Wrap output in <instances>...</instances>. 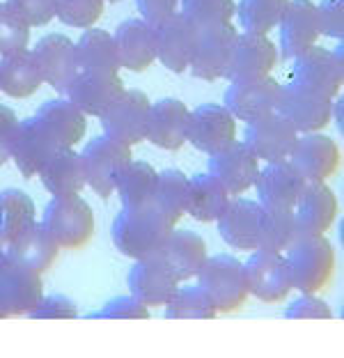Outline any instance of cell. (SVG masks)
<instances>
[{"label": "cell", "mask_w": 344, "mask_h": 358, "mask_svg": "<svg viewBox=\"0 0 344 358\" xmlns=\"http://www.w3.org/2000/svg\"><path fill=\"white\" fill-rule=\"evenodd\" d=\"M292 289L317 294L329 289L335 273V250L326 234H299L285 250Z\"/></svg>", "instance_id": "1"}, {"label": "cell", "mask_w": 344, "mask_h": 358, "mask_svg": "<svg viewBox=\"0 0 344 358\" xmlns=\"http://www.w3.org/2000/svg\"><path fill=\"white\" fill-rule=\"evenodd\" d=\"M172 225L163 218L154 205L124 209L113 223V243L122 255L131 259H147L159 255L163 241L168 239Z\"/></svg>", "instance_id": "2"}, {"label": "cell", "mask_w": 344, "mask_h": 358, "mask_svg": "<svg viewBox=\"0 0 344 358\" xmlns=\"http://www.w3.org/2000/svg\"><path fill=\"white\" fill-rule=\"evenodd\" d=\"M44 230L64 250H83L94 237V211L80 195H60L44 209Z\"/></svg>", "instance_id": "3"}, {"label": "cell", "mask_w": 344, "mask_h": 358, "mask_svg": "<svg viewBox=\"0 0 344 358\" xmlns=\"http://www.w3.org/2000/svg\"><path fill=\"white\" fill-rule=\"evenodd\" d=\"M195 278H198V287L216 308V313L223 315L241 310L250 294L245 285L243 264L232 255L207 257Z\"/></svg>", "instance_id": "4"}, {"label": "cell", "mask_w": 344, "mask_h": 358, "mask_svg": "<svg viewBox=\"0 0 344 358\" xmlns=\"http://www.w3.org/2000/svg\"><path fill=\"white\" fill-rule=\"evenodd\" d=\"M292 64V85L308 90V92L319 96H333L340 94L344 83V69H342V46L338 51H329L322 46H308L306 51L294 55Z\"/></svg>", "instance_id": "5"}, {"label": "cell", "mask_w": 344, "mask_h": 358, "mask_svg": "<svg viewBox=\"0 0 344 358\" xmlns=\"http://www.w3.org/2000/svg\"><path fill=\"white\" fill-rule=\"evenodd\" d=\"M131 157V148L124 143L115 141L110 136L92 138L85 150L80 152V164H83L85 184H89L101 200H108L115 193V184Z\"/></svg>", "instance_id": "6"}, {"label": "cell", "mask_w": 344, "mask_h": 358, "mask_svg": "<svg viewBox=\"0 0 344 358\" xmlns=\"http://www.w3.org/2000/svg\"><path fill=\"white\" fill-rule=\"evenodd\" d=\"M236 35L239 32H236L232 23H216V26L198 28L191 64H188L191 74L200 80H209V83L225 78Z\"/></svg>", "instance_id": "7"}, {"label": "cell", "mask_w": 344, "mask_h": 358, "mask_svg": "<svg viewBox=\"0 0 344 358\" xmlns=\"http://www.w3.org/2000/svg\"><path fill=\"white\" fill-rule=\"evenodd\" d=\"M150 108L152 101L145 92L124 90L120 99L99 117L106 136L129 145V148L143 143L147 138V124H150Z\"/></svg>", "instance_id": "8"}, {"label": "cell", "mask_w": 344, "mask_h": 358, "mask_svg": "<svg viewBox=\"0 0 344 358\" xmlns=\"http://www.w3.org/2000/svg\"><path fill=\"white\" fill-rule=\"evenodd\" d=\"M243 275L248 292L264 303H280L292 292L289 266L285 253L255 248L248 262L243 264Z\"/></svg>", "instance_id": "9"}, {"label": "cell", "mask_w": 344, "mask_h": 358, "mask_svg": "<svg viewBox=\"0 0 344 358\" xmlns=\"http://www.w3.org/2000/svg\"><path fill=\"white\" fill-rule=\"evenodd\" d=\"M296 141H299V131L278 110L248 122V129H245V138H243L245 148L255 154L259 161H266V164H278V161L289 159Z\"/></svg>", "instance_id": "10"}, {"label": "cell", "mask_w": 344, "mask_h": 358, "mask_svg": "<svg viewBox=\"0 0 344 358\" xmlns=\"http://www.w3.org/2000/svg\"><path fill=\"white\" fill-rule=\"evenodd\" d=\"M236 141V117L225 106L202 103L188 113L186 143H191L198 152L216 154L229 148Z\"/></svg>", "instance_id": "11"}, {"label": "cell", "mask_w": 344, "mask_h": 358, "mask_svg": "<svg viewBox=\"0 0 344 358\" xmlns=\"http://www.w3.org/2000/svg\"><path fill=\"white\" fill-rule=\"evenodd\" d=\"M280 90L282 85L271 74L261 78L229 80V87L225 92V108L236 120L252 122L275 110Z\"/></svg>", "instance_id": "12"}, {"label": "cell", "mask_w": 344, "mask_h": 358, "mask_svg": "<svg viewBox=\"0 0 344 358\" xmlns=\"http://www.w3.org/2000/svg\"><path fill=\"white\" fill-rule=\"evenodd\" d=\"M259 159L252 154L245 143L234 141L229 148L211 154L209 159V175L223 186V189L236 198L252 189L259 177Z\"/></svg>", "instance_id": "13"}, {"label": "cell", "mask_w": 344, "mask_h": 358, "mask_svg": "<svg viewBox=\"0 0 344 358\" xmlns=\"http://www.w3.org/2000/svg\"><path fill=\"white\" fill-rule=\"evenodd\" d=\"M333 99L308 92V90L282 85L280 99L275 110L292 122L299 134H315L331 124L333 120Z\"/></svg>", "instance_id": "14"}, {"label": "cell", "mask_w": 344, "mask_h": 358, "mask_svg": "<svg viewBox=\"0 0 344 358\" xmlns=\"http://www.w3.org/2000/svg\"><path fill=\"white\" fill-rule=\"evenodd\" d=\"M275 64H278V48L268 39V35L239 32L232 48V55H229L225 78L229 80L261 78L271 74Z\"/></svg>", "instance_id": "15"}, {"label": "cell", "mask_w": 344, "mask_h": 358, "mask_svg": "<svg viewBox=\"0 0 344 358\" xmlns=\"http://www.w3.org/2000/svg\"><path fill=\"white\" fill-rule=\"evenodd\" d=\"M127 85L120 74L101 76V74H83L78 71L64 87L67 99L87 117H101L110 106L120 99Z\"/></svg>", "instance_id": "16"}, {"label": "cell", "mask_w": 344, "mask_h": 358, "mask_svg": "<svg viewBox=\"0 0 344 358\" xmlns=\"http://www.w3.org/2000/svg\"><path fill=\"white\" fill-rule=\"evenodd\" d=\"M154 30H157V60H161L163 67L172 74L188 71L198 28L182 12H175L159 26H154Z\"/></svg>", "instance_id": "17"}, {"label": "cell", "mask_w": 344, "mask_h": 358, "mask_svg": "<svg viewBox=\"0 0 344 358\" xmlns=\"http://www.w3.org/2000/svg\"><path fill=\"white\" fill-rule=\"evenodd\" d=\"M289 161L306 177V182H329L340 168V148L329 136L299 134Z\"/></svg>", "instance_id": "18"}, {"label": "cell", "mask_w": 344, "mask_h": 358, "mask_svg": "<svg viewBox=\"0 0 344 358\" xmlns=\"http://www.w3.org/2000/svg\"><path fill=\"white\" fill-rule=\"evenodd\" d=\"M306 184V177L299 173V168L289 159L268 164L264 170H259L255 182L259 205L266 209H294Z\"/></svg>", "instance_id": "19"}, {"label": "cell", "mask_w": 344, "mask_h": 358, "mask_svg": "<svg viewBox=\"0 0 344 358\" xmlns=\"http://www.w3.org/2000/svg\"><path fill=\"white\" fill-rule=\"evenodd\" d=\"M3 250H5L7 262L23 266L35 273L48 271V268L57 262V255H60V246L48 237L44 225L37 221H32L28 227H23Z\"/></svg>", "instance_id": "20"}, {"label": "cell", "mask_w": 344, "mask_h": 358, "mask_svg": "<svg viewBox=\"0 0 344 358\" xmlns=\"http://www.w3.org/2000/svg\"><path fill=\"white\" fill-rule=\"evenodd\" d=\"M115 46H117L122 69L147 71L157 62V30L143 19H129L115 30Z\"/></svg>", "instance_id": "21"}, {"label": "cell", "mask_w": 344, "mask_h": 358, "mask_svg": "<svg viewBox=\"0 0 344 358\" xmlns=\"http://www.w3.org/2000/svg\"><path fill=\"white\" fill-rule=\"evenodd\" d=\"M35 62L39 67L44 83H48L57 92H64V87L69 85V80L78 74L76 67V51H73V42L64 35H46L37 42Z\"/></svg>", "instance_id": "22"}, {"label": "cell", "mask_w": 344, "mask_h": 358, "mask_svg": "<svg viewBox=\"0 0 344 358\" xmlns=\"http://www.w3.org/2000/svg\"><path fill=\"white\" fill-rule=\"evenodd\" d=\"M338 198L326 182H308L294 207L301 234H326L338 218Z\"/></svg>", "instance_id": "23"}, {"label": "cell", "mask_w": 344, "mask_h": 358, "mask_svg": "<svg viewBox=\"0 0 344 358\" xmlns=\"http://www.w3.org/2000/svg\"><path fill=\"white\" fill-rule=\"evenodd\" d=\"M159 257L179 282H186L198 275L204 259L209 257L207 241L191 230H175L172 227L168 239L163 241L159 250Z\"/></svg>", "instance_id": "24"}, {"label": "cell", "mask_w": 344, "mask_h": 358, "mask_svg": "<svg viewBox=\"0 0 344 358\" xmlns=\"http://www.w3.org/2000/svg\"><path fill=\"white\" fill-rule=\"evenodd\" d=\"M188 106L182 99H161L152 103L150 108V124H147V138L154 148L177 152L186 143L188 129Z\"/></svg>", "instance_id": "25"}, {"label": "cell", "mask_w": 344, "mask_h": 358, "mask_svg": "<svg viewBox=\"0 0 344 358\" xmlns=\"http://www.w3.org/2000/svg\"><path fill=\"white\" fill-rule=\"evenodd\" d=\"M55 152H57V145L51 141V136L37 124L35 117L23 120V122L19 120V127H16V134L12 141L10 159L16 164V168H19V173L23 177L26 179L37 177L42 166Z\"/></svg>", "instance_id": "26"}, {"label": "cell", "mask_w": 344, "mask_h": 358, "mask_svg": "<svg viewBox=\"0 0 344 358\" xmlns=\"http://www.w3.org/2000/svg\"><path fill=\"white\" fill-rule=\"evenodd\" d=\"M261 205L255 200L232 198L223 216L218 218V232L223 241L234 250H255L259 239Z\"/></svg>", "instance_id": "27"}, {"label": "cell", "mask_w": 344, "mask_h": 358, "mask_svg": "<svg viewBox=\"0 0 344 358\" xmlns=\"http://www.w3.org/2000/svg\"><path fill=\"white\" fill-rule=\"evenodd\" d=\"M131 296H136L147 308L166 306L170 296L179 287V280L168 271V266L161 262L159 255L138 259L136 266L129 273Z\"/></svg>", "instance_id": "28"}, {"label": "cell", "mask_w": 344, "mask_h": 358, "mask_svg": "<svg viewBox=\"0 0 344 358\" xmlns=\"http://www.w3.org/2000/svg\"><path fill=\"white\" fill-rule=\"evenodd\" d=\"M280 44L285 58H294L308 46L317 44L319 23H317V5L313 0H289L280 19Z\"/></svg>", "instance_id": "29"}, {"label": "cell", "mask_w": 344, "mask_h": 358, "mask_svg": "<svg viewBox=\"0 0 344 358\" xmlns=\"http://www.w3.org/2000/svg\"><path fill=\"white\" fill-rule=\"evenodd\" d=\"M37 124L51 136L57 150L76 148L85 138L87 131V115H83L69 99H53L46 101L37 110Z\"/></svg>", "instance_id": "30"}, {"label": "cell", "mask_w": 344, "mask_h": 358, "mask_svg": "<svg viewBox=\"0 0 344 358\" xmlns=\"http://www.w3.org/2000/svg\"><path fill=\"white\" fill-rule=\"evenodd\" d=\"M73 51H76V67L83 74H120L122 64L117 46H115L113 35H108L106 30H96L94 26L87 28L73 44Z\"/></svg>", "instance_id": "31"}, {"label": "cell", "mask_w": 344, "mask_h": 358, "mask_svg": "<svg viewBox=\"0 0 344 358\" xmlns=\"http://www.w3.org/2000/svg\"><path fill=\"white\" fill-rule=\"evenodd\" d=\"M0 289H3L12 317L30 315L39 303V299L44 296L42 273L7 262L0 271Z\"/></svg>", "instance_id": "32"}, {"label": "cell", "mask_w": 344, "mask_h": 358, "mask_svg": "<svg viewBox=\"0 0 344 358\" xmlns=\"http://www.w3.org/2000/svg\"><path fill=\"white\" fill-rule=\"evenodd\" d=\"M42 186L53 195H76L83 191L85 186V175H83V164H80V154L73 152V148L57 150L51 159L42 166L37 173Z\"/></svg>", "instance_id": "33"}, {"label": "cell", "mask_w": 344, "mask_h": 358, "mask_svg": "<svg viewBox=\"0 0 344 358\" xmlns=\"http://www.w3.org/2000/svg\"><path fill=\"white\" fill-rule=\"evenodd\" d=\"M42 85L44 78L39 74L32 51L23 48L19 53L3 55V60H0V92L10 94L14 99H26Z\"/></svg>", "instance_id": "34"}, {"label": "cell", "mask_w": 344, "mask_h": 358, "mask_svg": "<svg viewBox=\"0 0 344 358\" xmlns=\"http://www.w3.org/2000/svg\"><path fill=\"white\" fill-rule=\"evenodd\" d=\"M229 195L209 173L188 177V205L186 214H191L200 223H216L227 209Z\"/></svg>", "instance_id": "35"}, {"label": "cell", "mask_w": 344, "mask_h": 358, "mask_svg": "<svg viewBox=\"0 0 344 358\" xmlns=\"http://www.w3.org/2000/svg\"><path fill=\"white\" fill-rule=\"evenodd\" d=\"M152 205L172 227H177V223L186 216L188 205V177L182 170L168 168L159 173Z\"/></svg>", "instance_id": "36"}, {"label": "cell", "mask_w": 344, "mask_h": 358, "mask_svg": "<svg viewBox=\"0 0 344 358\" xmlns=\"http://www.w3.org/2000/svg\"><path fill=\"white\" fill-rule=\"evenodd\" d=\"M157 177L159 173L150 164L131 159L129 164L122 168L117 184H115V191L120 195L122 207L136 209V207L152 205L154 189H157Z\"/></svg>", "instance_id": "37"}, {"label": "cell", "mask_w": 344, "mask_h": 358, "mask_svg": "<svg viewBox=\"0 0 344 358\" xmlns=\"http://www.w3.org/2000/svg\"><path fill=\"white\" fill-rule=\"evenodd\" d=\"M299 225L294 218V209H266L261 207L259 216V239L257 248L285 253L299 237Z\"/></svg>", "instance_id": "38"}, {"label": "cell", "mask_w": 344, "mask_h": 358, "mask_svg": "<svg viewBox=\"0 0 344 358\" xmlns=\"http://www.w3.org/2000/svg\"><path fill=\"white\" fill-rule=\"evenodd\" d=\"M35 221V202L21 189L0 191V248Z\"/></svg>", "instance_id": "39"}, {"label": "cell", "mask_w": 344, "mask_h": 358, "mask_svg": "<svg viewBox=\"0 0 344 358\" xmlns=\"http://www.w3.org/2000/svg\"><path fill=\"white\" fill-rule=\"evenodd\" d=\"M289 0H241L236 7L243 32L268 35L280 23Z\"/></svg>", "instance_id": "40"}, {"label": "cell", "mask_w": 344, "mask_h": 358, "mask_svg": "<svg viewBox=\"0 0 344 358\" xmlns=\"http://www.w3.org/2000/svg\"><path fill=\"white\" fill-rule=\"evenodd\" d=\"M216 315V308L211 306V301L198 285L177 287V292L166 303L168 320H214Z\"/></svg>", "instance_id": "41"}, {"label": "cell", "mask_w": 344, "mask_h": 358, "mask_svg": "<svg viewBox=\"0 0 344 358\" xmlns=\"http://www.w3.org/2000/svg\"><path fill=\"white\" fill-rule=\"evenodd\" d=\"M182 14L195 28L232 23L236 3L234 0H182Z\"/></svg>", "instance_id": "42"}, {"label": "cell", "mask_w": 344, "mask_h": 358, "mask_svg": "<svg viewBox=\"0 0 344 358\" xmlns=\"http://www.w3.org/2000/svg\"><path fill=\"white\" fill-rule=\"evenodd\" d=\"M106 0H55V19L64 26L87 30L101 19Z\"/></svg>", "instance_id": "43"}, {"label": "cell", "mask_w": 344, "mask_h": 358, "mask_svg": "<svg viewBox=\"0 0 344 358\" xmlns=\"http://www.w3.org/2000/svg\"><path fill=\"white\" fill-rule=\"evenodd\" d=\"M30 26L7 3H0V58L28 48Z\"/></svg>", "instance_id": "44"}, {"label": "cell", "mask_w": 344, "mask_h": 358, "mask_svg": "<svg viewBox=\"0 0 344 358\" xmlns=\"http://www.w3.org/2000/svg\"><path fill=\"white\" fill-rule=\"evenodd\" d=\"M7 5L32 28L46 26L55 19V0H7Z\"/></svg>", "instance_id": "45"}, {"label": "cell", "mask_w": 344, "mask_h": 358, "mask_svg": "<svg viewBox=\"0 0 344 358\" xmlns=\"http://www.w3.org/2000/svg\"><path fill=\"white\" fill-rule=\"evenodd\" d=\"M78 315L76 303L69 296L53 294V296H42L35 310L30 313L32 320H73Z\"/></svg>", "instance_id": "46"}, {"label": "cell", "mask_w": 344, "mask_h": 358, "mask_svg": "<svg viewBox=\"0 0 344 358\" xmlns=\"http://www.w3.org/2000/svg\"><path fill=\"white\" fill-rule=\"evenodd\" d=\"M317 23L322 35L340 39L344 35V7L342 0H322L317 5Z\"/></svg>", "instance_id": "47"}, {"label": "cell", "mask_w": 344, "mask_h": 358, "mask_svg": "<svg viewBox=\"0 0 344 358\" xmlns=\"http://www.w3.org/2000/svg\"><path fill=\"white\" fill-rule=\"evenodd\" d=\"M94 317H113V320H147L150 317V308L141 303L136 296H117L106 303L101 313Z\"/></svg>", "instance_id": "48"}, {"label": "cell", "mask_w": 344, "mask_h": 358, "mask_svg": "<svg viewBox=\"0 0 344 358\" xmlns=\"http://www.w3.org/2000/svg\"><path fill=\"white\" fill-rule=\"evenodd\" d=\"M285 317L289 320H331L333 313L326 301L317 299L315 294H303L299 301H294L292 308H287Z\"/></svg>", "instance_id": "49"}, {"label": "cell", "mask_w": 344, "mask_h": 358, "mask_svg": "<svg viewBox=\"0 0 344 358\" xmlns=\"http://www.w3.org/2000/svg\"><path fill=\"white\" fill-rule=\"evenodd\" d=\"M16 127H19V117H16V113L12 108H7V106H0V168L10 161Z\"/></svg>", "instance_id": "50"}, {"label": "cell", "mask_w": 344, "mask_h": 358, "mask_svg": "<svg viewBox=\"0 0 344 358\" xmlns=\"http://www.w3.org/2000/svg\"><path fill=\"white\" fill-rule=\"evenodd\" d=\"M179 0H138V12L150 26H159L168 16L177 12Z\"/></svg>", "instance_id": "51"}, {"label": "cell", "mask_w": 344, "mask_h": 358, "mask_svg": "<svg viewBox=\"0 0 344 358\" xmlns=\"http://www.w3.org/2000/svg\"><path fill=\"white\" fill-rule=\"evenodd\" d=\"M7 317H12V313H10V306H7V301H5L3 289H0V320H7Z\"/></svg>", "instance_id": "52"}, {"label": "cell", "mask_w": 344, "mask_h": 358, "mask_svg": "<svg viewBox=\"0 0 344 358\" xmlns=\"http://www.w3.org/2000/svg\"><path fill=\"white\" fill-rule=\"evenodd\" d=\"M7 264V257H5V250L0 248V271H3V266Z\"/></svg>", "instance_id": "53"}, {"label": "cell", "mask_w": 344, "mask_h": 358, "mask_svg": "<svg viewBox=\"0 0 344 358\" xmlns=\"http://www.w3.org/2000/svg\"><path fill=\"white\" fill-rule=\"evenodd\" d=\"M108 3H120V0H108Z\"/></svg>", "instance_id": "54"}]
</instances>
